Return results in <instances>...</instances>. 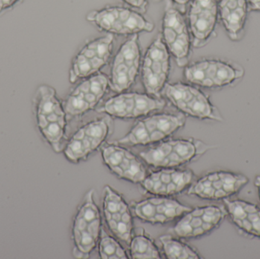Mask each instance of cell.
<instances>
[{"label": "cell", "mask_w": 260, "mask_h": 259, "mask_svg": "<svg viewBox=\"0 0 260 259\" xmlns=\"http://www.w3.org/2000/svg\"><path fill=\"white\" fill-rule=\"evenodd\" d=\"M111 130L109 117L96 119L81 126L67 141L62 153L67 161L79 164L86 161L108 139Z\"/></svg>", "instance_id": "9c48e42d"}, {"label": "cell", "mask_w": 260, "mask_h": 259, "mask_svg": "<svg viewBox=\"0 0 260 259\" xmlns=\"http://www.w3.org/2000/svg\"><path fill=\"white\" fill-rule=\"evenodd\" d=\"M32 111L41 138L56 153L67 143L68 116L56 89L48 85L38 87L32 98Z\"/></svg>", "instance_id": "6da1fadb"}, {"label": "cell", "mask_w": 260, "mask_h": 259, "mask_svg": "<svg viewBox=\"0 0 260 259\" xmlns=\"http://www.w3.org/2000/svg\"><path fill=\"white\" fill-rule=\"evenodd\" d=\"M250 11L260 12V0H247Z\"/></svg>", "instance_id": "f1b7e54d"}, {"label": "cell", "mask_w": 260, "mask_h": 259, "mask_svg": "<svg viewBox=\"0 0 260 259\" xmlns=\"http://www.w3.org/2000/svg\"><path fill=\"white\" fill-rule=\"evenodd\" d=\"M109 88V78L103 73L82 79L63 102L68 118H76L92 110L100 103Z\"/></svg>", "instance_id": "5bb4252c"}, {"label": "cell", "mask_w": 260, "mask_h": 259, "mask_svg": "<svg viewBox=\"0 0 260 259\" xmlns=\"http://www.w3.org/2000/svg\"><path fill=\"white\" fill-rule=\"evenodd\" d=\"M248 182V178L241 173L216 170L192 182L188 194L206 200L224 201L238 194Z\"/></svg>", "instance_id": "4fadbf2b"}, {"label": "cell", "mask_w": 260, "mask_h": 259, "mask_svg": "<svg viewBox=\"0 0 260 259\" xmlns=\"http://www.w3.org/2000/svg\"><path fill=\"white\" fill-rule=\"evenodd\" d=\"M165 106V100L147 93L123 91L108 99L100 112L114 118L132 120L145 117Z\"/></svg>", "instance_id": "9a60e30c"}, {"label": "cell", "mask_w": 260, "mask_h": 259, "mask_svg": "<svg viewBox=\"0 0 260 259\" xmlns=\"http://www.w3.org/2000/svg\"><path fill=\"white\" fill-rule=\"evenodd\" d=\"M173 228L177 237L197 239L205 237L218 229L227 217L224 207L203 205L191 208L185 213Z\"/></svg>", "instance_id": "2e32d148"}, {"label": "cell", "mask_w": 260, "mask_h": 259, "mask_svg": "<svg viewBox=\"0 0 260 259\" xmlns=\"http://www.w3.org/2000/svg\"><path fill=\"white\" fill-rule=\"evenodd\" d=\"M132 9L139 12H145L148 7V0H121Z\"/></svg>", "instance_id": "83f0119b"}, {"label": "cell", "mask_w": 260, "mask_h": 259, "mask_svg": "<svg viewBox=\"0 0 260 259\" xmlns=\"http://www.w3.org/2000/svg\"><path fill=\"white\" fill-rule=\"evenodd\" d=\"M227 217L244 237L260 240V207L242 199L224 200Z\"/></svg>", "instance_id": "7402d4cb"}, {"label": "cell", "mask_w": 260, "mask_h": 259, "mask_svg": "<svg viewBox=\"0 0 260 259\" xmlns=\"http://www.w3.org/2000/svg\"><path fill=\"white\" fill-rule=\"evenodd\" d=\"M218 21V0H191L187 24L192 47L206 46L213 38Z\"/></svg>", "instance_id": "e0dca14e"}, {"label": "cell", "mask_w": 260, "mask_h": 259, "mask_svg": "<svg viewBox=\"0 0 260 259\" xmlns=\"http://www.w3.org/2000/svg\"><path fill=\"white\" fill-rule=\"evenodd\" d=\"M254 185L256 187V190H257L258 196H259L260 201V176H256V177L255 178Z\"/></svg>", "instance_id": "4dcf8cb0"}, {"label": "cell", "mask_w": 260, "mask_h": 259, "mask_svg": "<svg viewBox=\"0 0 260 259\" xmlns=\"http://www.w3.org/2000/svg\"><path fill=\"white\" fill-rule=\"evenodd\" d=\"M103 211L110 231L129 245L133 237V215L123 196L110 186L105 187L104 191Z\"/></svg>", "instance_id": "ac0fdd59"}, {"label": "cell", "mask_w": 260, "mask_h": 259, "mask_svg": "<svg viewBox=\"0 0 260 259\" xmlns=\"http://www.w3.org/2000/svg\"><path fill=\"white\" fill-rule=\"evenodd\" d=\"M208 149L209 145L195 138H172L143 151L140 157L155 168H177L198 159Z\"/></svg>", "instance_id": "3957f363"}, {"label": "cell", "mask_w": 260, "mask_h": 259, "mask_svg": "<svg viewBox=\"0 0 260 259\" xmlns=\"http://www.w3.org/2000/svg\"><path fill=\"white\" fill-rule=\"evenodd\" d=\"M104 163L119 179L132 183H141L147 176L142 160L121 144H109L102 152Z\"/></svg>", "instance_id": "d6986e66"}, {"label": "cell", "mask_w": 260, "mask_h": 259, "mask_svg": "<svg viewBox=\"0 0 260 259\" xmlns=\"http://www.w3.org/2000/svg\"><path fill=\"white\" fill-rule=\"evenodd\" d=\"M99 244V256L102 259H129L124 248L114 237L102 231Z\"/></svg>", "instance_id": "484cf974"}, {"label": "cell", "mask_w": 260, "mask_h": 259, "mask_svg": "<svg viewBox=\"0 0 260 259\" xmlns=\"http://www.w3.org/2000/svg\"><path fill=\"white\" fill-rule=\"evenodd\" d=\"M86 19L99 30L111 35L131 36L142 32L151 33L155 27L141 12L123 6H106L91 11Z\"/></svg>", "instance_id": "277c9868"}, {"label": "cell", "mask_w": 260, "mask_h": 259, "mask_svg": "<svg viewBox=\"0 0 260 259\" xmlns=\"http://www.w3.org/2000/svg\"><path fill=\"white\" fill-rule=\"evenodd\" d=\"M183 76L189 83L215 89L232 85L244 76L241 65L225 59L203 58L184 67Z\"/></svg>", "instance_id": "5b68a950"}, {"label": "cell", "mask_w": 260, "mask_h": 259, "mask_svg": "<svg viewBox=\"0 0 260 259\" xmlns=\"http://www.w3.org/2000/svg\"><path fill=\"white\" fill-rule=\"evenodd\" d=\"M102 225L100 210L94 200V191L90 190L78 207L72 225L75 258H89L100 240Z\"/></svg>", "instance_id": "7a4b0ae2"}, {"label": "cell", "mask_w": 260, "mask_h": 259, "mask_svg": "<svg viewBox=\"0 0 260 259\" xmlns=\"http://www.w3.org/2000/svg\"><path fill=\"white\" fill-rule=\"evenodd\" d=\"M176 5L180 6H184L190 3L191 0H172Z\"/></svg>", "instance_id": "f546056e"}, {"label": "cell", "mask_w": 260, "mask_h": 259, "mask_svg": "<svg viewBox=\"0 0 260 259\" xmlns=\"http://www.w3.org/2000/svg\"><path fill=\"white\" fill-rule=\"evenodd\" d=\"M130 255L133 259H160V251L154 242L143 235L132 237L129 243Z\"/></svg>", "instance_id": "d4e9b609"}, {"label": "cell", "mask_w": 260, "mask_h": 259, "mask_svg": "<svg viewBox=\"0 0 260 259\" xmlns=\"http://www.w3.org/2000/svg\"><path fill=\"white\" fill-rule=\"evenodd\" d=\"M193 180L194 173L191 170L160 168L157 171L147 175L140 184L149 194L170 197L189 189Z\"/></svg>", "instance_id": "ffe728a7"}, {"label": "cell", "mask_w": 260, "mask_h": 259, "mask_svg": "<svg viewBox=\"0 0 260 259\" xmlns=\"http://www.w3.org/2000/svg\"><path fill=\"white\" fill-rule=\"evenodd\" d=\"M22 2L23 0H0V18Z\"/></svg>", "instance_id": "4316f807"}, {"label": "cell", "mask_w": 260, "mask_h": 259, "mask_svg": "<svg viewBox=\"0 0 260 259\" xmlns=\"http://www.w3.org/2000/svg\"><path fill=\"white\" fill-rule=\"evenodd\" d=\"M218 17L226 33L232 41L243 38L248 17L247 0H218Z\"/></svg>", "instance_id": "603a6c76"}, {"label": "cell", "mask_w": 260, "mask_h": 259, "mask_svg": "<svg viewBox=\"0 0 260 259\" xmlns=\"http://www.w3.org/2000/svg\"><path fill=\"white\" fill-rule=\"evenodd\" d=\"M114 41V35L107 33L84 44L72 60L69 71L70 83L100 73L112 56Z\"/></svg>", "instance_id": "ba28073f"}, {"label": "cell", "mask_w": 260, "mask_h": 259, "mask_svg": "<svg viewBox=\"0 0 260 259\" xmlns=\"http://www.w3.org/2000/svg\"><path fill=\"white\" fill-rule=\"evenodd\" d=\"M142 51L139 36L133 35L120 46L110 71L109 87L114 92L129 89L140 73Z\"/></svg>", "instance_id": "8fae6325"}, {"label": "cell", "mask_w": 260, "mask_h": 259, "mask_svg": "<svg viewBox=\"0 0 260 259\" xmlns=\"http://www.w3.org/2000/svg\"><path fill=\"white\" fill-rule=\"evenodd\" d=\"M165 97L183 115L201 120L222 122L218 108L200 87L184 82L168 83L164 89Z\"/></svg>", "instance_id": "52a82bcc"}, {"label": "cell", "mask_w": 260, "mask_h": 259, "mask_svg": "<svg viewBox=\"0 0 260 259\" xmlns=\"http://www.w3.org/2000/svg\"><path fill=\"white\" fill-rule=\"evenodd\" d=\"M191 208L166 196L148 198L134 206L136 217L151 225H165L183 216Z\"/></svg>", "instance_id": "44dd1931"}, {"label": "cell", "mask_w": 260, "mask_h": 259, "mask_svg": "<svg viewBox=\"0 0 260 259\" xmlns=\"http://www.w3.org/2000/svg\"><path fill=\"white\" fill-rule=\"evenodd\" d=\"M162 248L167 258L169 259H200V253L193 248L172 236L160 237Z\"/></svg>", "instance_id": "cb8c5ba5"}, {"label": "cell", "mask_w": 260, "mask_h": 259, "mask_svg": "<svg viewBox=\"0 0 260 259\" xmlns=\"http://www.w3.org/2000/svg\"><path fill=\"white\" fill-rule=\"evenodd\" d=\"M160 36L177 65H188L192 47L190 32L182 12L171 4L167 5L164 12Z\"/></svg>", "instance_id": "30bf717a"}, {"label": "cell", "mask_w": 260, "mask_h": 259, "mask_svg": "<svg viewBox=\"0 0 260 259\" xmlns=\"http://www.w3.org/2000/svg\"><path fill=\"white\" fill-rule=\"evenodd\" d=\"M171 54L159 35L142 56L140 74L145 92L158 97L168 84L171 71Z\"/></svg>", "instance_id": "7c38bea8"}, {"label": "cell", "mask_w": 260, "mask_h": 259, "mask_svg": "<svg viewBox=\"0 0 260 259\" xmlns=\"http://www.w3.org/2000/svg\"><path fill=\"white\" fill-rule=\"evenodd\" d=\"M183 114L159 113L145 116L135 123L131 129L117 141L121 145L139 146L156 144L183 127Z\"/></svg>", "instance_id": "8992f818"}]
</instances>
